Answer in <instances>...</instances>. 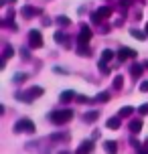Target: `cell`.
I'll return each mask as SVG.
<instances>
[{
    "mask_svg": "<svg viewBox=\"0 0 148 154\" xmlns=\"http://www.w3.org/2000/svg\"><path fill=\"white\" fill-rule=\"evenodd\" d=\"M71 118H73V109H69V108L55 109V112L49 114V120H51V124H55V126H65Z\"/></svg>",
    "mask_w": 148,
    "mask_h": 154,
    "instance_id": "cell-1",
    "label": "cell"
},
{
    "mask_svg": "<svg viewBox=\"0 0 148 154\" xmlns=\"http://www.w3.org/2000/svg\"><path fill=\"white\" fill-rule=\"evenodd\" d=\"M43 93H45V89H43V87L32 85V87H29L26 91H18V93H16V100H18V101H24V103H31L32 100L41 97Z\"/></svg>",
    "mask_w": 148,
    "mask_h": 154,
    "instance_id": "cell-2",
    "label": "cell"
},
{
    "mask_svg": "<svg viewBox=\"0 0 148 154\" xmlns=\"http://www.w3.org/2000/svg\"><path fill=\"white\" fill-rule=\"evenodd\" d=\"M35 132V122L29 118H23L14 124V134H32Z\"/></svg>",
    "mask_w": 148,
    "mask_h": 154,
    "instance_id": "cell-3",
    "label": "cell"
},
{
    "mask_svg": "<svg viewBox=\"0 0 148 154\" xmlns=\"http://www.w3.org/2000/svg\"><path fill=\"white\" fill-rule=\"evenodd\" d=\"M109 14H112V8H109V6H101V8H97V10H94V12H91V23H94V24H100L101 20L109 18Z\"/></svg>",
    "mask_w": 148,
    "mask_h": 154,
    "instance_id": "cell-4",
    "label": "cell"
},
{
    "mask_svg": "<svg viewBox=\"0 0 148 154\" xmlns=\"http://www.w3.org/2000/svg\"><path fill=\"white\" fill-rule=\"evenodd\" d=\"M114 59V51L112 49H103V53H101V57H100V71L101 73H108V63Z\"/></svg>",
    "mask_w": 148,
    "mask_h": 154,
    "instance_id": "cell-5",
    "label": "cell"
},
{
    "mask_svg": "<svg viewBox=\"0 0 148 154\" xmlns=\"http://www.w3.org/2000/svg\"><path fill=\"white\" fill-rule=\"evenodd\" d=\"M29 45H31V49H41L43 47V35L39 31H31L29 32Z\"/></svg>",
    "mask_w": 148,
    "mask_h": 154,
    "instance_id": "cell-6",
    "label": "cell"
},
{
    "mask_svg": "<svg viewBox=\"0 0 148 154\" xmlns=\"http://www.w3.org/2000/svg\"><path fill=\"white\" fill-rule=\"evenodd\" d=\"M41 12H43L41 8L31 6V4H26V6H23V8H20V14H23L24 18H32V16H39Z\"/></svg>",
    "mask_w": 148,
    "mask_h": 154,
    "instance_id": "cell-7",
    "label": "cell"
},
{
    "mask_svg": "<svg viewBox=\"0 0 148 154\" xmlns=\"http://www.w3.org/2000/svg\"><path fill=\"white\" fill-rule=\"evenodd\" d=\"M118 61L120 63H124L126 59H132V57H136V51H132V49H128V47H122L120 51H118Z\"/></svg>",
    "mask_w": 148,
    "mask_h": 154,
    "instance_id": "cell-8",
    "label": "cell"
},
{
    "mask_svg": "<svg viewBox=\"0 0 148 154\" xmlns=\"http://www.w3.org/2000/svg\"><path fill=\"white\" fill-rule=\"evenodd\" d=\"M94 140H85V142H81V146L77 148V152L75 154H91V150H94Z\"/></svg>",
    "mask_w": 148,
    "mask_h": 154,
    "instance_id": "cell-9",
    "label": "cell"
},
{
    "mask_svg": "<svg viewBox=\"0 0 148 154\" xmlns=\"http://www.w3.org/2000/svg\"><path fill=\"white\" fill-rule=\"evenodd\" d=\"M89 38H91L89 26L87 24H81V29H79V43H89Z\"/></svg>",
    "mask_w": 148,
    "mask_h": 154,
    "instance_id": "cell-10",
    "label": "cell"
},
{
    "mask_svg": "<svg viewBox=\"0 0 148 154\" xmlns=\"http://www.w3.org/2000/svg\"><path fill=\"white\" fill-rule=\"evenodd\" d=\"M97 118H100V112H97V109H91V112L83 114V118H81V120H83L85 124H94L95 120H97Z\"/></svg>",
    "mask_w": 148,
    "mask_h": 154,
    "instance_id": "cell-11",
    "label": "cell"
},
{
    "mask_svg": "<svg viewBox=\"0 0 148 154\" xmlns=\"http://www.w3.org/2000/svg\"><path fill=\"white\" fill-rule=\"evenodd\" d=\"M120 124H122V118L116 116V118H109L108 122H106V128H109V130H118V128H120Z\"/></svg>",
    "mask_w": 148,
    "mask_h": 154,
    "instance_id": "cell-12",
    "label": "cell"
},
{
    "mask_svg": "<svg viewBox=\"0 0 148 154\" xmlns=\"http://www.w3.org/2000/svg\"><path fill=\"white\" fill-rule=\"evenodd\" d=\"M142 71H144V65H140V63H132V67H130V75L132 77H138L142 75Z\"/></svg>",
    "mask_w": 148,
    "mask_h": 154,
    "instance_id": "cell-13",
    "label": "cell"
},
{
    "mask_svg": "<svg viewBox=\"0 0 148 154\" xmlns=\"http://www.w3.org/2000/svg\"><path fill=\"white\" fill-rule=\"evenodd\" d=\"M103 150H106V154H116V152H118L116 142H112V140H106V142H103Z\"/></svg>",
    "mask_w": 148,
    "mask_h": 154,
    "instance_id": "cell-14",
    "label": "cell"
},
{
    "mask_svg": "<svg viewBox=\"0 0 148 154\" xmlns=\"http://www.w3.org/2000/svg\"><path fill=\"white\" fill-rule=\"evenodd\" d=\"M77 55H81V57H89L91 55V49L87 47V43H79L77 45Z\"/></svg>",
    "mask_w": 148,
    "mask_h": 154,
    "instance_id": "cell-15",
    "label": "cell"
},
{
    "mask_svg": "<svg viewBox=\"0 0 148 154\" xmlns=\"http://www.w3.org/2000/svg\"><path fill=\"white\" fill-rule=\"evenodd\" d=\"M128 128H130V132H132V134H138V132L142 130V122H140V120H130Z\"/></svg>",
    "mask_w": 148,
    "mask_h": 154,
    "instance_id": "cell-16",
    "label": "cell"
},
{
    "mask_svg": "<svg viewBox=\"0 0 148 154\" xmlns=\"http://www.w3.org/2000/svg\"><path fill=\"white\" fill-rule=\"evenodd\" d=\"M112 87H114V91H120V89L124 87V77L116 75V77H114V81H112Z\"/></svg>",
    "mask_w": 148,
    "mask_h": 154,
    "instance_id": "cell-17",
    "label": "cell"
},
{
    "mask_svg": "<svg viewBox=\"0 0 148 154\" xmlns=\"http://www.w3.org/2000/svg\"><path fill=\"white\" fill-rule=\"evenodd\" d=\"M49 140H51V142H67V140H69V134H51Z\"/></svg>",
    "mask_w": 148,
    "mask_h": 154,
    "instance_id": "cell-18",
    "label": "cell"
},
{
    "mask_svg": "<svg viewBox=\"0 0 148 154\" xmlns=\"http://www.w3.org/2000/svg\"><path fill=\"white\" fill-rule=\"evenodd\" d=\"M75 97V91H71V89H67V91H63L61 95H59V100L63 101V103H67V101H71Z\"/></svg>",
    "mask_w": 148,
    "mask_h": 154,
    "instance_id": "cell-19",
    "label": "cell"
},
{
    "mask_svg": "<svg viewBox=\"0 0 148 154\" xmlns=\"http://www.w3.org/2000/svg\"><path fill=\"white\" fill-rule=\"evenodd\" d=\"M134 112H136V109H134L132 106H124V108L120 109V114H118V116H120V118H130Z\"/></svg>",
    "mask_w": 148,
    "mask_h": 154,
    "instance_id": "cell-20",
    "label": "cell"
},
{
    "mask_svg": "<svg viewBox=\"0 0 148 154\" xmlns=\"http://www.w3.org/2000/svg\"><path fill=\"white\" fill-rule=\"evenodd\" d=\"M55 43H59V45H63V43H67V35H65V32L63 31H57L55 32Z\"/></svg>",
    "mask_w": 148,
    "mask_h": 154,
    "instance_id": "cell-21",
    "label": "cell"
},
{
    "mask_svg": "<svg viewBox=\"0 0 148 154\" xmlns=\"http://www.w3.org/2000/svg\"><path fill=\"white\" fill-rule=\"evenodd\" d=\"M130 35H132L134 38H138V41H144V38H146V35H148V32H142L140 29H132V31H130Z\"/></svg>",
    "mask_w": 148,
    "mask_h": 154,
    "instance_id": "cell-22",
    "label": "cell"
},
{
    "mask_svg": "<svg viewBox=\"0 0 148 154\" xmlns=\"http://www.w3.org/2000/svg\"><path fill=\"white\" fill-rule=\"evenodd\" d=\"M95 101H100V103H106V101H109V91H101V93H97Z\"/></svg>",
    "mask_w": 148,
    "mask_h": 154,
    "instance_id": "cell-23",
    "label": "cell"
},
{
    "mask_svg": "<svg viewBox=\"0 0 148 154\" xmlns=\"http://www.w3.org/2000/svg\"><path fill=\"white\" fill-rule=\"evenodd\" d=\"M26 79H29L26 73H14V77H12V81H14V83H23V81H26Z\"/></svg>",
    "mask_w": 148,
    "mask_h": 154,
    "instance_id": "cell-24",
    "label": "cell"
},
{
    "mask_svg": "<svg viewBox=\"0 0 148 154\" xmlns=\"http://www.w3.org/2000/svg\"><path fill=\"white\" fill-rule=\"evenodd\" d=\"M57 24H59V26H69L71 20L67 18V16H57Z\"/></svg>",
    "mask_w": 148,
    "mask_h": 154,
    "instance_id": "cell-25",
    "label": "cell"
},
{
    "mask_svg": "<svg viewBox=\"0 0 148 154\" xmlns=\"http://www.w3.org/2000/svg\"><path fill=\"white\" fill-rule=\"evenodd\" d=\"M12 55H14V49L10 45H6L4 47V53H2V59H8V57H12Z\"/></svg>",
    "mask_w": 148,
    "mask_h": 154,
    "instance_id": "cell-26",
    "label": "cell"
},
{
    "mask_svg": "<svg viewBox=\"0 0 148 154\" xmlns=\"http://www.w3.org/2000/svg\"><path fill=\"white\" fill-rule=\"evenodd\" d=\"M138 114H140V116H146L148 114V103H144V106H140V108H138Z\"/></svg>",
    "mask_w": 148,
    "mask_h": 154,
    "instance_id": "cell-27",
    "label": "cell"
},
{
    "mask_svg": "<svg viewBox=\"0 0 148 154\" xmlns=\"http://www.w3.org/2000/svg\"><path fill=\"white\" fill-rule=\"evenodd\" d=\"M75 100H77L79 103H89V101H91V100H89V97H85V95H77Z\"/></svg>",
    "mask_w": 148,
    "mask_h": 154,
    "instance_id": "cell-28",
    "label": "cell"
},
{
    "mask_svg": "<svg viewBox=\"0 0 148 154\" xmlns=\"http://www.w3.org/2000/svg\"><path fill=\"white\" fill-rule=\"evenodd\" d=\"M20 57H23L24 61H29V59H31V55H29V51H26V49H20Z\"/></svg>",
    "mask_w": 148,
    "mask_h": 154,
    "instance_id": "cell-29",
    "label": "cell"
},
{
    "mask_svg": "<svg viewBox=\"0 0 148 154\" xmlns=\"http://www.w3.org/2000/svg\"><path fill=\"white\" fill-rule=\"evenodd\" d=\"M140 91H142V93L148 91V81H142V83H140Z\"/></svg>",
    "mask_w": 148,
    "mask_h": 154,
    "instance_id": "cell-30",
    "label": "cell"
},
{
    "mask_svg": "<svg viewBox=\"0 0 148 154\" xmlns=\"http://www.w3.org/2000/svg\"><path fill=\"white\" fill-rule=\"evenodd\" d=\"M144 67H146V69H148V61H146V63H144Z\"/></svg>",
    "mask_w": 148,
    "mask_h": 154,
    "instance_id": "cell-31",
    "label": "cell"
},
{
    "mask_svg": "<svg viewBox=\"0 0 148 154\" xmlns=\"http://www.w3.org/2000/svg\"><path fill=\"white\" fill-rule=\"evenodd\" d=\"M144 144H146V148H148V138H146V142H144Z\"/></svg>",
    "mask_w": 148,
    "mask_h": 154,
    "instance_id": "cell-32",
    "label": "cell"
},
{
    "mask_svg": "<svg viewBox=\"0 0 148 154\" xmlns=\"http://www.w3.org/2000/svg\"><path fill=\"white\" fill-rule=\"evenodd\" d=\"M6 2H16V0H6Z\"/></svg>",
    "mask_w": 148,
    "mask_h": 154,
    "instance_id": "cell-33",
    "label": "cell"
},
{
    "mask_svg": "<svg viewBox=\"0 0 148 154\" xmlns=\"http://www.w3.org/2000/svg\"><path fill=\"white\" fill-rule=\"evenodd\" d=\"M59 154H69V152H59Z\"/></svg>",
    "mask_w": 148,
    "mask_h": 154,
    "instance_id": "cell-34",
    "label": "cell"
},
{
    "mask_svg": "<svg viewBox=\"0 0 148 154\" xmlns=\"http://www.w3.org/2000/svg\"><path fill=\"white\" fill-rule=\"evenodd\" d=\"M146 32H148V23H146Z\"/></svg>",
    "mask_w": 148,
    "mask_h": 154,
    "instance_id": "cell-35",
    "label": "cell"
},
{
    "mask_svg": "<svg viewBox=\"0 0 148 154\" xmlns=\"http://www.w3.org/2000/svg\"><path fill=\"white\" fill-rule=\"evenodd\" d=\"M138 2H146V0H138Z\"/></svg>",
    "mask_w": 148,
    "mask_h": 154,
    "instance_id": "cell-36",
    "label": "cell"
}]
</instances>
